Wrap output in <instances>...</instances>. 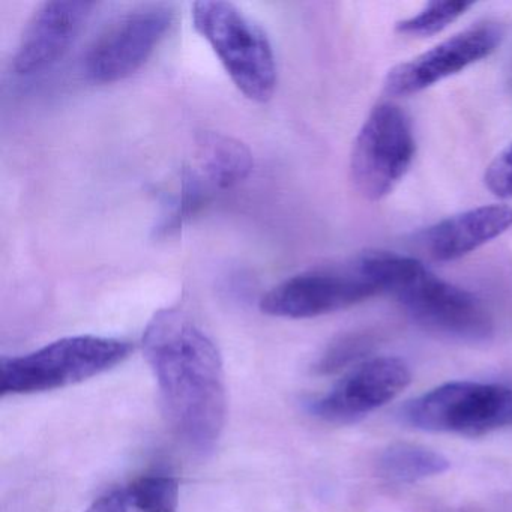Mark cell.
Instances as JSON below:
<instances>
[{
	"mask_svg": "<svg viewBox=\"0 0 512 512\" xmlns=\"http://www.w3.org/2000/svg\"><path fill=\"white\" fill-rule=\"evenodd\" d=\"M485 187L499 199H512V143L485 170Z\"/></svg>",
	"mask_w": 512,
	"mask_h": 512,
	"instance_id": "18",
	"label": "cell"
},
{
	"mask_svg": "<svg viewBox=\"0 0 512 512\" xmlns=\"http://www.w3.org/2000/svg\"><path fill=\"white\" fill-rule=\"evenodd\" d=\"M380 295L361 257L299 272L260 299V311L281 319H313L346 310Z\"/></svg>",
	"mask_w": 512,
	"mask_h": 512,
	"instance_id": "7",
	"label": "cell"
},
{
	"mask_svg": "<svg viewBox=\"0 0 512 512\" xmlns=\"http://www.w3.org/2000/svg\"><path fill=\"white\" fill-rule=\"evenodd\" d=\"M191 19L238 91L254 103L271 100L277 88V61L266 32L223 0L196 2Z\"/></svg>",
	"mask_w": 512,
	"mask_h": 512,
	"instance_id": "3",
	"label": "cell"
},
{
	"mask_svg": "<svg viewBox=\"0 0 512 512\" xmlns=\"http://www.w3.org/2000/svg\"><path fill=\"white\" fill-rule=\"evenodd\" d=\"M97 4L70 0L44 2L25 26L13 68L19 76H34L55 65L73 46Z\"/></svg>",
	"mask_w": 512,
	"mask_h": 512,
	"instance_id": "11",
	"label": "cell"
},
{
	"mask_svg": "<svg viewBox=\"0 0 512 512\" xmlns=\"http://www.w3.org/2000/svg\"><path fill=\"white\" fill-rule=\"evenodd\" d=\"M512 229V208L479 206L431 226L422 236L425 250L437 262H455Z\"/></svg>",
	"mask_w": 512,
	"mask_h": 512,
	"instance_id": "12",
	"label": "cell"
},
{
	"mask_svg": "<svg viewBox=\"0 0 512 512\" xmlns=\"http://www.w3.org/2000/svg\"><path fill=\"white\" fill-rule=\"evenodd\" d=\"M128 502L127 490L112 488L98 497L85 512H128Z\"/></svg>",
	"mask_w": 512,
	"mask_h": 512,
	"instance_id": "19",
	"label": "cell"
},
{
	"mask_svg": "<svg viewBox=\"0 0 512 512\" xmlns=\"http://www.w3.org/2000/svg\"><path fill=\"white\" fill-rule=\"evenodd\" d=\"M362 260L380 293L394 296L425 331L464 343H482L493 335V319L481 299L437 277L419 260L386 251H368Z\"/></svg>",
	"mask_w": 512,
	"mask_h": 512,
	"instance_id": "2",
	"label": "cell"
},
{
	"mask_svg": "<svg viewBox=\"0 0 512 512\" xmlns=\"http://www.w3.org/2000/svg\"><path fill=\"white\" fill-rule=\"evenodd\" d=\"M404 419L431 433L485 436L512 427V388L469 380L445 383L410 401Z\"/></svg>",
	"mask_w": 512,
	"mask_h": 512,
	"instance_id": "5",
	"label": "cell"
},
{
	"mask_svg": "<svg viewBox=\"0 0 512 512\" xmlns=\"http://www.w3.org/2000/svg\"><path fill=\"white\" fill-rule=\"evenodd\" d=\"M472 7L470 2L460 0H436L425 5L424 10L419 11L416 16L398 23L397 31L407 37H431L445 31Z\"/></svg>",
	"mask_w": 512,
	"mask_h": 512,
	"instance_id": "17",
	"label": "cell"
},
{
	"mask_svg": "<svg viewBox=\"0 0 512 512\" xmlns=\"http://www.w3.org/2000/svg\"><path fill=\"white\" fill-rule=\"evenodd\" d=\"M412 382V371L403 359L377 356L353 367L331 391L310 404V412L332 424L359 421L385 406Z\"/></svg>",
	"mask_w": 512,
	"mask_h": 512,
	"instance_id": "9",
	"label": "cell"
},
{
	"mask_svg": "<svg viewBox=\"0 0 512 512\" xmlns=\"http://www.w3.org/2000/svg\"><path fill=\"white\" fill-rule=\"evenodd\" d=\"M415 152L409 116L395 104H377L353 143L350 157L353 185L370 202L385 199L409 172Z\"/></svg>",
	"mask_w": 512,
	"mask_h": 512,
	"instance_id": "6",
	"label": "cell"
},
{
	"mask_svg": "<svg viewBox=\"0 0 512 512\" xmlns=\"http://www.w3.org/2000/svg\"><path fill=\"white\" fill-rule=\"evenodd\" d=\"M502 37V29L491 23L472 26L455 34L422 55L392 68L385 80L386 94L392 97H412L424 92L436 83L488 58L496 52Z\"/></svg>",
	"mask_w": 512,
	"mask_h": 512,
	"instance_id": "10",
	"label": "cell"
},
{
	"mask_svg": "<svg viewBox=\"0 0 512 512\" xmlns=\"http://www.w3.org/2000/svg\"><path fill=\"white\" fill-rule=\"evenodd\" d=\"M379 475L392 484H413L442 475L451 467L448 458L427 446L394 443L379 458Z\"/></svg>",
	"mask_w": 512,
	"mask_h": 512,
	"instance_id": "14",
	"label": "cell"
},
{
	"mask_svg": "<svg viewBox=\"0 0 512 512\" xmlns=\"http://www.w3.org/2000/svg\"><path fill=\"white\" fill-rule=\"evenodd\" d=\"M376 346V337L371 332L358 331L341 335L329 344L320 356L316 371L323 376L352 370L356 365L370 359Z\"/></svg>",
	"mask_w": 512,
	"mask_h": 512,
	"instance_id": "16",
	"label": "cell"
},
{
	"mask_svg": "<svg viewBox=\"0 0 512 512\" xmlns=\"http://www.w3.org/2000/svg\"><path fill=\"white\" fill-rule=\"evenodd\" d=\"M128 499L140 512H176L179 506V482L169 473H146L127 488Z\"/></svg>",
	"mask_w": 512,
	"mask_h": 512,
	"instance_id": "15",
	"label": "cell"
},
{
	"mask_svg": "<svg viewBox=\"0 0 512 512\" xmlns=\"http://www.w3.org/2000/svg\"><path fill=\"white\" fill-rule=\"evenodd\" d=\"M173 22L172 5L148 4L128 11L89 47L83 58L86 79L109 85L133 76L166 40Z\"/></svg>",
	"mask_w": 512,
	"mask_h": 512,
	"instance_id": "8",
	"label": "cell"
},
{
	"mask_svg": "<svg viewBox=\"0 0 512 512\" xmlns=\"http://www.w3.org/2000/svg\"><path fill=\"white\" fill-rule=\"evenodd\" d=\"M142 344L173 430L196 454H211L227 418L226 376L217 344L181 307L158 310Z\"/></svg>",
	"mask_w": 512,
	"mask_h": 512,
	"instance_id": "1",
	"label": "cell"
},
{
	"mask_svg": "<svg viewBox=\"0 0 512 512\" xmlns=\"http://www.w3.org/2000/svg\"><path fill=\"white\" fill-rule=\"evenodd\" d=\"M200 178L211 190H227L245 181L253 170L250 149L232 137L205 133L197 142Z\"/></svg>",
	"mask_w": 512,
	"mask_h": 512,
	"instance_id": "13",
	"label": "cell"
},
{
	"mask_svg": "<svg viewBox=\"0 0 512 512\" xmlns=\"http://www.w3.org/2000/svg\"><path fill=\"white\" fill-rule=\"evenodd\" d=\"M130 341L74 335L0 362V394L28 395L67 388L122 364L133 352Z\"/></svg>",
	"mask_w": 512,
	"mask_h": 512,
	"instance_id": "4",
	"label": "cell"
}]
</instances>
